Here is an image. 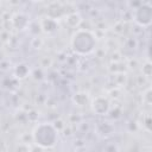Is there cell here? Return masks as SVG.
Instances as JSON below:
<instances>
[{"label":"cell","instance_id":"obj_1","mask_svg":"<svg viewBox=\"0 0 152 152\" xmlns=\"http://www.w3.org/2000/svg\"><path fill=\"white\" fill-rule=\"evenodd\" d=\"M71 49L78 55H88L94 51L96 44L95 34L89 30L78 28L71 38Z\"/></svg>","mask_w":152,"mask_h":152},{"label":"cell","instance_id":"obj_2","mask_svg":"<svg viewBox=\"0 0 152 152\" xmlns=\"http://www.w3.org/2000/svg\"><path fill=\"white\" fill-rule=\"evenodd\" d=\"M33 142L43 148L53 147L58 139V132L55 129L52 124L43 122L36 126L32 133Z\"/></svg>","mask_w":152,"mask_h":152},{"label":"cell","instance_id":"obj_3","mask_svg":"<svg viewBox=\"0 0 152 152\" xmlns=\"http://www.w3.org/2000/svg\"><path fill=\"white\" fill-rule=\"evenodd\" d=\"M132 19L140 27H148L152 20V6L151 2H141L134 11H132Z\"/></svg>","mask_w":152,"mask_h":152},{"label":"cell","instance_id":"obj_4","mask_svg":"<svg viewBox=\"0 0 152 152\" xmlns=\"http://www.w3.org/2000/svg\"><path fill=\"white\" fill-rule=\"evenodd\" d=\"M90 106H91V110L97 115H106L110 109L109 101L103 96H96L95 99H93Z\"/></svg>","mask_w":152,"mask_h":152},{"label":"cell","instance_id":"obj_5","mask_svg":"<svg viewBox=\"0 0 152 152\" xmlns=\"http://www.w3.org/2000/svg\"><path fill=\"white\" fill-rule=\"evenodd\" d=\"M11 23H12L13 27L17 28V30H19V31L25 30V28L30 25L27 17H26L25 14H23V13H17V14H14V15L12 17V19H11Z\"/></svg>","mask_w":152,"mask_h":152},{"label":"cell","instance_id":"obj_6","mask_svg":"<svg viewBox=\"0 0 152 152\" xmlns=\"http://www.w3.org/2000/svg\"><path fill=\"white\" fill-rule=\"evenodd\" d=\"M39 26H40L42 31L45 32V33H52L58 27L57 21L52 18H49V17H45L44 19H42L40 23H39Z\"/></svg>","mask_w":152,"mask_h":152},{"label":"cell","instance_id":"obj_7","mask_svg":"<svg viewBox=\"0 0 152 152\" xmlns=\"http://www.w3.org/2000/svg\"><path fill=\"white\" fill-rule=\"evenodd\" d=\"M72 101L75 104L80 107H84L89 103V95L86 91H78L72 96Z\"/></svg>","mask_w":152,"mask_h":152},{"label":"cell","instance_id":"obj_8","mask_svg":"<svg viewBox=\"0 0 152 152\" xmlns=\"http://www.w3.org/2000/svg\"><path fill=\"white\" fill-rule=\"evenodd\" d=\"M65 23H66V25H68L69 27H78L80 24L82 23V18H81V15H80L78 13L71 12V13H69V14L66 15Z\"/></svg>","mask_w":152,"mask_h":152},{"label":"cell","instance_id":"obj_9","mask_svg":"<svg viewBox=\"0 0 152 152\" xmlns=\"http://www.w3.org/2000/svg\"><path fill=\"white\" fill-rule=\"evenodd\" d=\"M28 74H30V69H28V66H27L25 63L18 64V65L15 66V69H14V75H15V77H18L19 80H23V78L27 77Z\"/></svg>","mask_w":152,"mask_h":152},{"label":"cell","instance_id":"obj_10","mask_svg":"<svg viewBox=\"0 0 152 152\" xmlns=\"http://www.w3.org/2000/svg\"><path fill=\"white\" fill-rule=\"evenodd\" d=\"M141 71H142V75L145 77H150L151 74H152V65H151V62L150 61H146L144 64H142V68H141Z\"/></svg>","mask_w":152,"mask_h":152},{"label":"cell","instance_id":"obj_11","mask_svg":"<svg viewBox=\"0 0 152 152\" xmlns=\"http://www.w3.org/2000/svg\"><path fill=\"white\" fill-rule=\"evenodd\" d=\"M52 126L55 127V129L57 131V132H61V131H63L64 128H65V124L63 122V120H56L53 124H52Z\"/></svg>","mask_w":152,"mask_h":152},{"label":"cell","instance_id":"obj_12","mask_svg":"<svg viewBox=\"0 0 152 152\" xmlns=\"http://www.w3.org/2000/svg\"><path fill=\"white\" fill-rule=\"evenodd\" d=\"M142 101H144L146 104H150V103H151V88H150V87L145 90V94L142 95Z\"/></svg>","mask_w":152,"mask_h":152},{"label":"cell","instance_id":"obj_13","mask_svg":"<svg viewBox=\"0 0 152 152\" xmlns=\"http://www.w3.org/2000/svg\"><path fill=\"white\" fill-rule=\"evenodd\" d=\"M15 152H30V145L21 142V144H19V145L17 146Z\"/></svg>","mask_w":152,"mask_h":152},{"label":"cell","instance_id":"obj_14","mask_svg":"<svg viewBox=\"0 0 152 152\" xmlns=\"http://www.w3.org/2000/svg\"><path fill=\"white\" fill-rule=\"evenodd\" d=\"M30 152H44V148L38 145H34L33 147H30Z\"/></svg>","mask_w":152,"mask_h":152}]
</instances>
